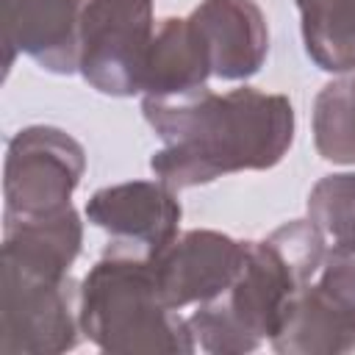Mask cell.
Instances as JSON below:
<instances>
[{"instance_id": "obj_1", "label": "cell", "mask_w": 355, "mask_h": 355, "mask_svg": "<svg viewBox=\"0 0 355 355\" xmlns=\"http://www.w3.org/2000/svg\"><path fill=\"white\" fill-rule=\"evenodd\" d=\"M141 114L164 141L150 169L175 191L233 172L272 169L294 141L291 100L252 86L225 94L208 86L166 97L144 94Z\"/></svg>"}, {"instance_id": "obj_2", "label": "cell", "mask_w": 355, "mask_h": 355, "mask_svg": "<svg viewBox=\"0 0 355 355\" xmlns=\"http://www.w3.org/2000/svg\"><path fill=\"white\" fill-rule=\"evenodd\" d=\"M327 247V236L308 216L275 227L261 241H247L230 288L186 316L197 347L211 355H241L272 341L297 294L316 277Z\"/></svg>"}, {"instance_id": "obj_3", "label": "cell", "mask_w": 355, "mask_h": 355, "mask_svg": "<svg viewBox=\"0 0 355 355\" xmlns=\"http://www.w3.org/2000/svg\"><path fill=\"white\" fill-rule=\"evenodd\" d=\"M80 330L111 355H189L197 349L189 319L172 311L153 261L105 252L80 280Z\"/></svg>"}, {"instance_id": "obj_4", "label": "cell", "mask_w": 355, "mask_h": 355, "mask_svg": "<svg viewBox=\"0 0 355 355\" xmlns=\"http://www.w3.org/2000/svg\"><path fill=\"white\" fill-rule=\"evenodd\" d=\"M80 283L0 261V352L58 355L80 341Z\"/></svg>"}, {"instance_id": "obj_5", "label": "cell", "mask_w": 355, "mask_h": 355, "mask_svg": "<svg viewBox=\"0 0 355 355\" xmlns=\"http://www.w3.org/2000/svg\"><path fill=\"white\" fill-rule=\"evenodd\" d=\"M86 172V150L67 130L28 125L8 139L3 164V219L44 216L72 205Z\"/></svg>"}, {"instance_id": "obj_6", "label": "cell", "mask_w": 355, "mask_h": 355, "mask_svg": "<svg viewBox=\"0 0 355 355\" xmlns=\"http://www.w3.org/2000/svg\"><path fill=\"white\" fill-rule=\"evenodd\" d=\"M155 0H89L80 19L78 72L108 97L141 94L155 36Z\"/></svg>"}, {"instance_id": "obj_7", "label": "cell", "mask_w": 355, "mask_h": 355, "mask_svg": "<svg viewBox=\"0 0 355 355\" xmlns=\"http://www.w3.org/2000/svg\"><path fill=\"white\" fill-rule=\"evenodd\" d=\"M269 344L280 355H341L355 349V250L327 247L316 277L297 294Z\"/></svg>"}, {"instance_id": "obj_8", "label": "cell", "mask_w": 355, "mask_h": 355, "mask_svg": "<svg viewBox=\"0 0 355 355\" xmlns=\"http://www.w3.org/2000/svg\"><path fill=\"white\" fill-rule=\"evenodd\" d=\"M180 200L164 180H128L97 189L86 202V219L105 230V252L155 261L180 233Z\"/></svg>"}, {"instance_id": "obj_9", "label": "cell", "mask_w": 355, "mask_h": 355, "mask_svg": "<svg viewBox=\"0 0 355 355\" xmlns=\"http://www.w3.org/2000/svg\"><path fill=\"white\" fill-rule=\"evenodd\" d=\"M247 241L219 230H186L153 261L155 283L172 311L216 300L239 277Z\"/></svg>"}, {"instance_id": "obj_10", "label": "cell", "mask_w": 355, "mask_h": 355, "mask_svg": "<svg viewBox=\"0 0 355 355\" xmlns=\"http://www.w3.org/2000/svg\"><path fill=\"white\" fill-rule=\"evenodd\" d=\"M86 6L89 0H3L6 69L22 53L47 72H78Z\"/></svg>"}, {"instance_id": "obj_11", "label": "cell", "mask_w": 355, "mask_h": 355, "mask_svg": "<svg viewBox=\"0 0 355 355\" xmlns=\"http://www.w3.org/2000/svg\"><path fill=\"white\" fill-rule=\"evenodd\" d=\"M219 80H247L269 55V25L255 0H202L189 14Z\"/></svg>"}, {"instance_id": "obj_12", "label": "cell", "mask_w": 355, "mask_h": 355, "mask_svg": "<svg viewBox=\"0 0 355 355\" xmlns=\"http://www.w3.org/2000/svg\"><path fill=\"white\" fill-rule=\"evenodd\" d=\"M208 78H214L211 61L191 19L189 17L161 19L147 53L141 94L147 97L183 94L208 86Z\"/></svg>"}, {"instance_id": "obj_13", "label": "cell", "mask_w": 355, "mask_h": 355, "mask_svg": "<svg viewBox=\"0 0 355 355\" xmlns=\"http://www.w3.org/2000/svg\"><path fill=\"white\" fill-rule=\"evenodd\" d=\"M308 58L333 75L355 72V0H294Z\"/></svg>"}, {"instance_id": "obj_14", "label": "cell", "mask_w": 355, "mask_h": 355, "mask_svg": "<svg viewBox=\"0 0 355 355\" xmlns=\"http://www.w3.org/2000/svg\"><path fill=\"white\" fill-rule=\"evenodd\" d=\"M313 147L341 166H355V72H344L322 86L313 100Z\"/></svg>"}, {"instance_id": "obj_15", "label": "cell", "mask_w": 355, "mask_h": 355, "mask_svg": "<svg viewBox=\"0 0 355 355\" xmlns=\"http://www.w3.org/2000/svg\"><path fill=\"white\" fill-rule=\"evenodd\" d=\"M308 219L333 244H347L355 236V172L322 178L308 194Z\"/></svg>"}, {"instance_id": "obj_16", "label": "cell", "mask_w": 355, "mask_h": 355, "mask_svg": "<svg viewBox=\"0 0 355 355\" xmlns=\"http://www.w3.org/2000/svg\"><path fill=\"white\" fill-rule=\"evenodd\" d=\"M338 247H349V250H355V236H352V239H349L347 244H338Z\"/></svg>"}]
</instances>
